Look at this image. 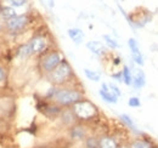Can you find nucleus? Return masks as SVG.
Masks as SVG:
<instances>
[{"instance_id": "c756f323", "label": "nucleus", "mask_w": 158, "mask_h": 148, "mask_svg": "<svg viewBox=\"0 0 158 148\" xmlns=\"http://www.w3.org/2000/svg\"><path fill=\"white\" fill-rule=\"evenodd\" d=\"M49 1V6L50 7H54V0H48Z\"/></svg>"}, {"instance_id": "39448f33", "label": "nucleus", "mask_w": 158, "mask_h": 148, "mask_svg": "<svg viewBox=\"0 0 158 148\" xmlns=\"http://www.w3.org/2000/svg\"><path fill=\"white\" fill-rule=\"evenodd\" d=\"M29 46H31V50H32V54L33 55H39V54H45V51L48 50L49 47V40L45 35H34L29 41H28Z\"/></svg>"}, {"instance_id": "f3484780", "label": "nucleus", "mask_w": 158, "mask_h": 148, "mask_svg": "<svg viewBox=\"0 0 158 148\" xmlns=\"http://www.w3.org/2000/svg\"><path fill=\"white\" fill-rule=\"evenodd\" d=\"M16 55L19 56L20 58H27V57H29V56H32V50H31V46H29V44L28 43H26V44H22L20 47L17 49V51H16Z\"/></svg>"}, {"instance_id": "4be33fe9", "label": "nucleus", "mask_w": 158, "mask_h": 148, "mask_svg": "<svg viewBox=\"0 0 158 148\" xmlns=\"http://www.w3.org/2000/svg\"><path fill=\"white\" fill-rule=\"evenodd\" d=\"M85 148H99V137L96 136H88L84 141Z\"/></svg>"}, {"instance_id": "9d476101", "label": "nucleus", "mask_w": 158, "mask_h": 148, "mask_svg": "<svg viewBox=\"0 0 158 148\" xmlns=\"http://www.w3.org/2000/svg\"><path fill=\"white\" fill-rule=\"evenodd\" d=\"M86 49L96 56H103L106 54V46L99 40H90L86 43Z\"/></svg>"}, {"instance_id": "f257e3e1", "label": "nucleus", "mask_w": 158, "mask_h": 148, "mask_svg": "<svg viewBox=\"0 0 158 148\" xmlns=\"http://www.w3.org/2000/svg\"><path fill=\"white\" fill-rule=\"evenodd\" d=\"M81 100H84L83 92L77 89H72V88L57 89L55 97H54L55 103H57L61 107H72L73 105H76Z\"/></svg>"}, {"instance_id": "a878e982", "label": "nucleus", "mask_w": 158, "mask_h": 148, "mask_svg": "<svg viewBox=\"0 0 158 148\" xmlns=\"http://www.w3.org/2000/svg\"><path fill=\"white\" fill-rule=\"evenodd\" d=\"M6 78H7L6 69L0 64V83H5L6 81Z\"/></svg>"}, {"instance_id": "7ed1b4c3", "label": "nucleus", "mask_w": 158, "mask_h": 148, "mask_svg": "<svg viewBox=\"0 0 158 148\" xmlns=\"http://www.w3.org/2000/svg\"><path fill=\"white\" fill-rule=\"evenodd\" d=\"M72 76H73V69L67 60H63L51 73L48 74V79L54 85H63Z\"/></svg>"}, {"instance_id": "c85d7f7f", "label": "nucleus", "mask_w": 158, "mask_h": 148, "mask_svg": "<svg viewBox=\"0 0 158 148\" xmlns=\"http://www.w3.org/2000/svg\"><path fill=\"white\" fill-rule=\"evenodd\" d=\"M118 148H129V142L128 143H119Z\"/></svg>"}, {"instance_id": "ddd939ff", "label": "nucleus", "mask_w": 158, "mask_h": 148, "mask_svg": "<svg viewBox=\"0 0 158 148\" xmlns=\"http://www.w3.org/2000/svg\"><path fill=\"white\" fill-rule=\"evenodd\" d=\"M60 115H61V121H62L66 126H69V128H72V126L76 124V121L78 120L77 117L74 115L73 111H72V108H71V109H64V111H62Z\"/></svg>"}, {"instance_id": "20e7f679", "label": "nucleus", "mask_w": 158, "mask_h": 148, "mask_svg": "<svg viewBox=\"0 0 158 148\" xmlns=\"http://www.w3.org/2000/svg\"><path fill=\"white\" fill-rule=\"evenodd\" d=\"M63 60L64 58H63V56L61 55V52L59 50H51L49 52H45L44 55L41 56V58L39 61L40 71L48 75V74L51 73Z\"/></svg>"}, {"instance_id": "5701e85b", "label": "nucleus", "mask_w": 158, "mask_h": 148, "mask_svg": "<svg viewBox=\"0 0 158 148\" xmlns=\"http://www.w3.org/2000/svg\"><path fill=\"white\" fill-rule=\"evenodd\" d=\"M128 106L131 107V108H139V107L141 106V101H140L139 97L133 96V97H130V98L128 100Z\"/></svg>"}, {"instance_id": "6e6552de", "label": "nucleus", "mask_w": 158, "mask_h": 148, "mask_svg": "<svg viewBox=\"0 0 158 148\" xmlns=\"http://www.w3.org/2000/svg\"><path fill=\"white\" fill-rule=\"evenodd\" d=\"M88 137V131L83 124H74L69 128V138L72 141H85Z\"/></svg>"}, {"instance_id": "0eeeda50", "label": "nucleus", "mask_w": 158, "mask_h": 148, "mask_svg": "<svg viewBox=\"0 0 158 148\" xmlns=\"http://www.w3.org/2000/svg\"><path fill=\"white\" fill-rule=\"evenodd\" d=\"M128 46L130 49V52H131V58L134 61V63H136L138 66H143V56L140 51V47H139V43L136 41V39L134 38H130L128 40Z\"/></svg>"}, {"instance_id": "cd10ccee", "label": "nucleus", "mask_w": 158, "mask_h": 148, "mask_svg": "<svg viewBox=\"0 0 158 148\" xmlns=\"http://www.w3.org/2000/svg\"><path fill=\"white\" fill-rule=\"evenodd\" d=\"M120 61H122L120 57H114V58H113V64H114V66H118V64H120Z\"/></svg>"}, {"instance_id": "f03ea898", "label": "nucleus", "mask_w": 158, "mask_h": 148, "mask_svg": "<svg viewBox=\"0 0 158 148\" xmlns=\"http://www.w3.org/2000/svg\"><path fill=\"white\" fill-rule=\"evenodd\" d=\"M72 111L74 113V115L77 117V119L80 121H89V120L95 119L99 115L98 107L93 102H90L85 98L77 102L76 105H73Z\"/></svg>"}, {"instance_id": "bb28decb", "label": "nucleus", "mask_w": 158, "mask_h": 148, "mask_svg": "<svg viewBox=\"0 0 158 148\" xmlns=\"http://www.w3.org/2000/svg\"><path fill=\"white\" fill-rule=\"evenodd\" d=\"M111 78L114 79V80H117V81H119V83H123V74H122V71H119L117 73H112L111 74Z\"/></svg>"}, {"instance_id": "9b49d317", "label": "nucleus", "mask_w": 158, "mask_h": 148, "mask_svg": "<svg viewBox=\"0 0 158 148\" xmlns=\"http://www.w3.org/2000/svg\"><path fill=\"white\" fill-rule=\"evenodd\" d=\"M119 142L114 136L101 135L99 137V148H118Z\"/></svg>"}, {"instance_id": "dca6fc26", "label": "nucleus", "mask_w": 158, "mask_h": 148, "mask_svg": "<svg viewBox=\"0 0 158 148\" xmlns=\"http://www.w3.org/2000/svg\"><path fill=\"white\" fill-rule=\"evenodd\" d=\"M129 148H155L153 145L143 138V137H138V138H134L131 141H129Z\"/></svg>"}, {"instance_id": "7c9ffc66", "label": "nucleus", "mask_w": 158, "mask_h": 148, "mask_svg": "<svg viewBox=\"0 0 158 148\" xmlns=\"http://www.w3.org/2000/svg\"><path fill=\"white\" fill-rule=\"evenodd\" d=\"M0 32H1V24H0Z\"/></svg>"}, {"instance_id": "2eb2a0df", "label": "nucleus", "mask_w": 158, "mask_h": 148, "mask_svg": "<svg viewBox=\"0 0 158 148\" xmlns=\"http://www.w3.org/2000/svg\"><path fill=\"white\" fill-rule=\"evenodd\" d=\"M119 119H120V121H122L128 129L130 130L131 132H134V134H136V135H142V132L138 129V126H136V124L134 123V120H133L128 114H120V115H119Z\"/></svg>"}, {"instance_id": "4468645a", "label": "nucleus", "mask_w": 158, "mask_h": 148, "mask_svg": "<svg viewBox=\"0 0 158 148\" xmlns=\"http://www.w3.org/2000/svg\"><path fill=\"white\" fill-rule=\"evenodd\" d=\"M67 34H68V37L71 38V40H72L76 45L81 44L83 40H84V38H85L84 32H83L80 28H69V29L67 31Z\"/></svg>"}, {"instance_id": "a211bd4d", "label": "nucleus", "mask_w": 158, "mask_h": 148, "mask_svg": "<svg viewBox=\"0 0 158 148\" xmlns=\"http://www.w3.org/2000/svg\"><path fill=\"white\" fill-rule=\"evenodd\" d=\"M122 74H123V83L128 86H131V84H133V72H131V69L128 66H123Z\"/></svg>"}, {"instance_id": "f8f14e48", "label": "nucleus", "mask_w": 158, "mask_h": 148, "mask_svg": "<svg viewBox=\"0 0 158 148\" xmlns=\"http://www.w3.org/2000/svg\"><path fill=\"white\" fill-rule=\"evenodd\" d=\"M146 85V74L141 69H136L135 73L133 74V84L131 86L136 90L142 89Z\"/></svg>"}, {"instance_id": "aec40b11", "label": "nucleus", "mask_w": 158, "mask_h": 148, "mask_svg": "<svg viewBox=\"0 0 158 148\" xmlns=\"http://www.w3.org/2000/svg\"><path fill=\"white\" fill-rule=\"evenodd\" d=\"M84 74H85V76L89 79V80H91V81H100V79H101V73L98 72V71H94V69H89V68H85L84 69Z\"/></svg>"}, {"instance_id": "b1692460", "label": "nucleus", "mask_w": 158, "mask_h": 148, "mask_svg": "<svg viewBox=\"0 0 158 148\" xmlns=\"http://www.w3.org/2000/svg\"><path fill=\"white\" fill-rule=\"evenodd\" d=\"M7 2H9V5L11 6V7H22L23 5H26L27 4V0H6Z\"/></svg>"}, {"instance_id": "393cba45", "label": "nucleus", "mask_w": 158, "mask_h": 148, "mask_svg": "<svg viewBox=\"0 0 158 148\" xmlns=\"http://www.w3.org/2000/svg\"><path fill=\"white\" fill-rule=\"evenodd\" d=\"M108 88L111 89V91L114 93L117 97H120V96H122V91L119 90V88L114 84V83H110V84H108Z\"/></svg>"}, {"instance_id": "6ab92c4d", "label": "nucleus", "mask_w": 158, "mask_h": 148, "mask_svg": "<svg viewBox=\"0 0 158 148\" xmlns=\"http://www.w3.org/2000/svg\"><path fill=\"white\" fill-rule=\"evenodd\" d=\"M0 15H1V17H2V18L7 19V21L17 16V15H16L15 9H14V7H11V6H5V7H2V9L0 10Z\"/></svg>"}, {"instance_id": "423d86ee", "label": "nucleus", "mask_w": 158, "mask_h": 148, "mask_svg": "<svg viewBox=\"0 0 158 148\" xmlns=\"http://www.w3.org/2000/svg\"><path fill=\"white\" fill-rule=\"evenodd\" d=\"M28 23H29L28 15H20L6 22V29L11 33H19L27 27Z\"/></svg>"}, {"instance_id": "1a4fd4ad", "label": "nucleus", "mask_w": 158, "mask_h": 148, "mask_svg": "<svg viewBox=\"0 0 158 148\" xmlns=\"http://www.w3.org/2000/svg\"><path fill=\"white\" fill-rule=\"evenodd\" d=\"M99 95L101 96V98L107 102V103H111V105H116L118 102V98L114 93L111 91V89L108 88V84L106 83H102L101 84V89L99 90Z\"/></svg>"}, {"instance_id": "412c9836", "label": "nucleus", "mask_w": 158, "mask_h": 148, "mask_svg": "<svg viewBox=\"0 0 158 148\" xmlns=\"http://www.w3.org/2000/svg\"><path fill=\"white\" fill-rule=\"evenodd\" d=\"M103 40H105L106 46L110 47V49H112V50H116V49H118L119 46H120L118 41H117L114 38H112L111 35H108V34H105V35H103Z\"/></svg>"}]
</instances>
